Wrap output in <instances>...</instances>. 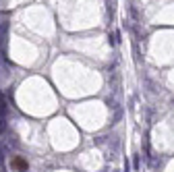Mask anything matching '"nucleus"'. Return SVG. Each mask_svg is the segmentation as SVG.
<instances>
[{
	"label": "nucleus",
	"instance_id": "obj_1",
	"mask_svg": "<svg viewBox=\"0 0 174 172\" xmlns=\"http://www.w3.org/2000/svg\"><path fill=\"white\" fill-rule=\"evenodd\" d=\"M11 168L15 172H27V162L21 156H15V158H11Z\"/></svg>",
	"mask_w": 174,
	"mask_h": 172
}]
</instances>
